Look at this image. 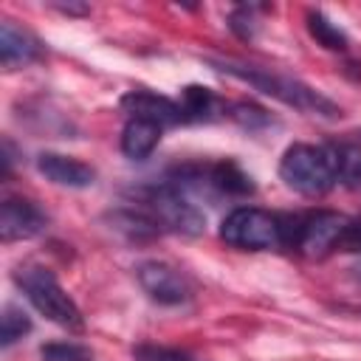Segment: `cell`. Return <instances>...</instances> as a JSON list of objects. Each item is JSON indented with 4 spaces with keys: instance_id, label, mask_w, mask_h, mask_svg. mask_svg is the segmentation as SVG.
<instances>
[{
    "instance_id": "obj_1",
    "label": "cell",
    "mask_w": 361,
    "mask_h": 361,
    "mask_svg": "<svg viewBox=\"0 0 361 361\" xmlns=\"http://www.w3.org/2000/svg\"><path fill=\"white\" fill-rule=\"evenodd\" d=\"M133 209L141 212L158 231H172L183 237H197L206 226L203 212L183 197L175 183L141 186L133 192Z\"/></svg>"
},
{
    "instance_id": "obj_2",
    "label": "cell",
    "mask_w": 361,
    "mask_h": 361,
    "mask_svg": "<svg viewBox=\"0 0 361 361\" xmlns=\"http://www.w3.org/2000/svg\"><path fill=\"white\" fill-rule=\"evenodd\" d=\"M279 178L285 186L305 197H322L338 183L336 166V144H293L285 149L279 161Z\"/></svg>"
},
{
    "instance_id": "obj_3",
    "label": "cell",
    "mask_w": 361,
    "mask_h": 361,
    "mask_svg": "<svg viewBox=\"0 0 361 361\" xmlns=\"http://www.w3.org/2000/svg\"><path fill=\"white\" fill-rule=\"evenodd\" d=\"M223 73L228 76H237L243 82H248L251 87L302 110V113H310V116H324V118H336L341 116V110L327 99L322 96L319 90H313L310 85L293 79V76H282V73H271L265 68H251V65H237V62H220L217 65Z\"/></svg>"
},
{
    "instance_id": "obj_4",
    "label": "cell",
    "mask_w": 361,
    "mask_h": 361,
    "mask_svg": "<svg viewBox=\"0 0 361 361\" xmlns=\"http://www.w3.org/2000/svg\"><path fill=\"white\" fill-rule=\"evenodd\" d=\"M17 288L25 293V299L54 324L65 330H82V310L79 305L65 293V288L56 282V276L42 265H20L14 271Z\"/></svg>"
},
{
    "instance_id": "obj_5",
    "label": "cell",
    "mask_w": 361,
    "mask_h": 361,
    "mask_svg": "<svg viewBox=\"0 0 361 361\" xmlns=\"http://www.w3.org/2000/svg\"><path fill=\"white\" fill-rule=\"evenodd\" d=\"M344 214L319 209L307 212L299 217H282V231H285V245L302 251L305 257H324L338 248V240L347 228Z\"/></svg>"
},
{
    "instance_id": "obj_6",
    "label": "cell",
    "mask_w": 361,
    "mask_h": 361,
    "mask_svg": "<svg viewBox=\"0 0 361 361\" xmlns=\"http://www.w3.org/2000/svg\"><path fill=\"white\" fill-rule=\"evenodd\" d=\"M220 237L243 251H268L285 245L282 217L257 206H237L234 212H228L220 226Z\"/></svg>"
},
{
    "instance_id": "obj_7",
    "label": "cell",
    "mask_w": 361,
    "mask_h": 361,
    "mask_svg": "<svg viewBox=\"0 0 361 361\" xmlns=\"http://www.w3.org/2000/svg\"><path fill=\"white\" fill-rule=\"evenodd\" d=\"M135 276H138V285L144 288V293L158 305H183L192 296L189 279L166 262H155V259L141 262L135 268Z\"/></svg>"
},
{
    "instance_id": "obj_8",
    "label": "cell",
    "mask_w": 361,
    "mask_h": 361,
    "mask_svg": "<svg viewBox=\"0 0 361 361\" xmlns=\"http://www.w3.org/2000/svg\"><path fill=\"white\" fill-rule=\"evenodd\" d=\"M48 226V214L25 200V197H6L0 206V237L3 243H14V240H31L37 234H42Z\"/></svg>"
},
{
    "instance_id": "obj_9",
    "label": "cell",
    "mask_w": 361,
    "mask_h": 361,
    "mask_svg": "<svg viewBox=\"0 0 361 361\" xmlns=\"http://www.w3.org/2000/svg\"><path fill=\"white\" fill-rule=\"evenodd\" d=\"M121 110L130 113V118H147V121H155L158 127H172L178 121H186L178 102H172L166 96H158V93H149V90L124 93L121 96Z\"/></svg>"
},
{
    "instance_id": "obj_10",
    "label": "cell",
    "mask_w": 361,
    "mask_h": 361,
    "mask_svg": "<svg viewBox=\"0 0 361 361\" xmlns=\"http://www.w3.org/2000/svg\"><path fill=\"white\" fill-rule=\"evenodd\" d=\"M37 169L56 186L68 189H87L96 180V169L79 158L62 155V152H42L37 158Z\"/></svg>"
},
{
    "instance_id": "obj_11",
    "label": "cell",
    "mask_w": 361,
    "mask_h": 361,
    "mask_svg": "<svg viewBox=\"0 0 361 361\" xmlns=\"http://www.w3.org/2000/svg\"><path fill=\"white\" fill-rule=\"evenodd\" d=\"M39 56H42V45L31 31L14 25V20L0 23V62L6 71L31 65Z\"/></svg>"
},
{
    "instance_id": "obj_12",
    "label": "cell",
    "mask_w": 361,
    "mask_h": 361,
    "mask_svg": "<svg viewBox=\"0 0 361 361\" xmlns=\"http://www.w3.org/2000/svg\"><path fill=\"white\" fill-rule=\"evenodd\" d=\"M161 130L155 121H147V118H130L121 130V152L133 161H144L152 155V149L158 147L161 141Z\"/></svg>"
},
{
    "instance_id": "obj_13",
    "label": "cell",
    "mask_w": 361,
    "mask_h": 361,
    "mask_svg": "<svg viewBox=\"0 0 361 361\" xmlns=\"http://www.w3.org/2000/svg\"><path fill=\"white\" fill-rule=\"evenodd\" d=\"M180 110H183V118H186V121H203V118H212V113L217 110V96H214L209 87L189 85V87H183Z\"/></svg>"
},
{
    "instance_id": "obj_14",
    "label": "cell",
    "mask_w": 361,
    "mask_h": 361,
    "mask_svg": "<svg viewBox=\"0 0 361 361\" xmlns=\"http://www.w3.org/2000/svg\"><path fill=\"white\" fill-rule=\"evenodd\" d=\"M307 31L313 34V39L319 45H324L327 51H344L347 48V34L333 23L327 20L322 11H310L307 14Z\"/></svg>"
},
{
    "instance_id": "obj_15",
    "label": "cell",
    "mask_w": 361,
    "mask_h": 361,
    "mask_svg": "<svg viewBox=\"0 0 361 361\" xmlns=\"http://www.w3.org/2000/svg\"><path fill=\"white\" fill-rule=\"evenodd\" d=\"M336 166H338V183H344L347 189H361V147L358 144H338Z\"/></svg>"
},
{
    "instance_id": "obj_16",
    "label": "cell",
    "mask_w": 361,
    "mask_h": 361,
    "mask_svg": "<svg viewBox=\"0 0 361 361\" xmlns=\"http://www.w3.org/2000/svg\"><path fill=\"white\" fill-rule=\"evenodd\" d=\"M28 330H31V319H28L17 305H6V307H3V324H0V344H3V347H11V344L20 341Z\"/></svg>"
},
{
    "instance_id": "obj_17",
    "label": "cell",
    "mask_w": 361,
    "mask_h": 361,
    "mask_svg": "<svg viewBox=\"0 0 361 361\" xmlns=\"http://www.w3.org/2000/svg\"><path fill=\"white\" fill-rule=\"evenodd\" d=\"M39 355L42 361H87V353L76 344H45Z\"/></svg>"
},
{
    "instance_id": "obj_18",
    "label": "cell",
    "mask_w": 361,
    "mask_h": 361,
    "mask_svg": "<svg viewBox=\"0 0 361 361\" xmlns=\"http://www.w3.org/2000/svg\"><path fill=\"white\" fill-rule=\"evenodd\" d=\"M338 251H350V254H361V214L347 220V228L338 240Z\"/></svg>"
},
{
    "instance_id": "obj_19",
    "label": "cell",
    "mask_w": 361,
    "mask_h": 361,
    "mask_svg": "<svg viewBox=\"0 0 361 361\" xmlns=\"http://www.w3.org/2000/svg\"><path fill=\"white\" fill-rule=\"evenodd\" d=\"M138 361H195L192 355L180 353V350H169V347H141Z\"/></svg>"
},
{
    "instance_id": "obj_20",
    "label": "cell",
    "mask_w": 361,
    "mask_h": 361,
    "mask_svg": "<svg viewBox=\"0 0 361 361\" xmlns=\"http://www.w3.org/2000/svg\"><path fill=\"white\" fill-rule=\"evenodd\" d=\"M251 11H254V8L243 6V8H237V11L231 14V23H228V25H231V31H234V34H240L243 39L254 37V28H257V23H254Z\"/></svg>"
}]
</instances>
